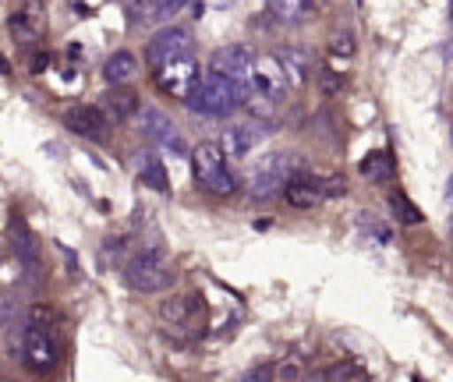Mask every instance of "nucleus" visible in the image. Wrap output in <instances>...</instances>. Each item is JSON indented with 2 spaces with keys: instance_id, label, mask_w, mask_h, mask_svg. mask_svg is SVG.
Segmentation results:
<instances>
[{
  "instance_id": "nucleus-1",
  "label": "nucleus",
  "mask_w": 453,
  "mask_h": 382,
  "mask_svg": "<svg viewBox=\"0 0 453 382\" xmlns=\"http://www.w3.org/2000/svg\"><path fill=\"white\" fill-rule=\"evenodd\" d=\"M184 103H188V110H195L202 117H230L248 103V92H241L237 85H230L219 74H202V81L195 85V92Z\"/></svg>"
},
{
  "instance_id": "nucleus-2",
  "label": "nucleus",
  "mask_w": 453,
  "mask_h": 382,
  "mask_svg": "<svg viewBox=\"0 0 453 382\" xmlns=\"http://www.w3.org/2000/svg\"><path fill=\"white\" fill-rule=\"evenodd\" d=\"M191 173H195L198 187H205L209 195L226 198V195L237 191V180H234V173L226 170V159H223V152H219L216 141H198V145L191 149Z\"/></svg>"
},
{
  "instance_id": "nucleus-3",
  "label": "nucleus",
  "mask_w": 453,
  "mask_h": 382,
  "mask_svg": "<svg viewBox=\"0 0 453 382\" xmlns=\"http://www.w3.org/2000/svg\"><path fill=\"white\" fill-rule=\"evenodd\" d=\"M124 283L138 294H156V290H166L173 283V265L170 258L159 251V248H149V251H138L127 265H124Z\"/></svg>"
},
{
  "instance_id": "nucleus-4",
  "label": "nucleus",
  "mask_w": 453,
  "mask_h": 382,
  "mask_svg": "<svg viewBox=\"0 0 453 382\" xmlns=\"http://www.w3.org/2000/svg\"><path fill=\"white\" fill-rule=\"evenodd\" d=\"M301 166H304L301 159H290V156H283V152L265 156V159L255 166V173L248 177V195L258 198V202L273 198L276 191H283V184L290 180V173L301 170Z\"/></svg>"
},
{
  "instance_id": "nucleus-5",
  "label": "nucleus",
  "mask_w": 453,
  "mask_h": 382,
  "mask_svg": "<svg viewBox=\"0 0 453 382\" xmlns=\"http://www.w3.org/2000/svg\"><path fill=\"white\" fill-rule=\"evenodd\" d=\"M21 354H25V364L32 371H50L60 361V347H57V336L50 332V325L28 322L21 332Z\"/></svg>"
},
{
  "instance_id": "nucleus-6",
  "label": "nucleus",
  "mask_w": 453,
  "mask_h": 382,
  "mask_svg": "<svg viewBox=\"0 0 453 382\" xmlns=\"http://www.w3.org/2000/svg\"><path fill=\"white\" fill-rule=\"evenodd\" d=\"M209 74L226 78L230 85H237L251 99V53L244 46H223V50H216L212 60H209Z\"/></svg>"
},
{
  "instance_id": "nucleus-7",
  "label": "nucleus",
  "mask_w": 453,
  "mask_h": 382,
  "mask_svg": "<svg viewBox=\"0 0 453 382\" xmlns=\"http://www.w3.org/2000/svg\"><path fill=\"white\" fill-rule=\"evenodd\" d=\"M138 127H142V134H145L156 149H166V152H173V156H184V152H188V145H184L177 124H173L163 110L145 106V110L138 113Z\"/></svg>"
},
{
  "instance_id": "nucleus-8",
  "label": "nucleus",
  "mask_w": 453,
  "mask_h": 382,
  "mask_svg": "<svg viewBox=\"0 0 453 382\" xmlns=\"http://www.w3.org/2000/svg\"><path fill=\"white\" fill-rule=\"evenodd\" d=\"M191 46H195L191 32L173 25V28H163V32H156L149 39L145 57H149L152 67H163V64H173V60H188L191 57Z\"/></svg>"
},
{
  "instance_id": "nucleus-9",
  "label": "nucleus",
  "mask_w": 453,
  "mask_h": 382,
  "mask_svg": "<svg viewBox=\"0 0 453 382\" xmlns=\"http://www.w3.org/2000/svg\"><path fill=\"white\" fill-rule=\"evenodd\" d=\"M198 81H202V71H198L195 57L156 67V85H159L166 96H173V99H188V96L195 92V85H198Z\"/></svg>"
},
{
  "instance_id": "nucleus-10",
  "label": "nucleus",
  "mask_w": 453,
  "mask_h": 382,
  "mask_svg": "<svg viewBox=\"0 0 453 382\" xmlns=\"http://www.w3.org/2000/svg\"><path fill=\"white\" fill-rule=\"evenodd\" d=\"M287 92V78L276 64L273 53H262L251 60V96H258L262 103H280Z\"/></svg>"
},
{
  "instance_id": "nucleus-11",
  "label": "nucleus",
  "mask_w": 453,
  "mask_h": 382,
  "mask_svg": "<svg viewBox=\"0 0 453 382\" xmlns=\"http://www.w3.org/2000/svg\"><path fill=\"white\" fill-rule=\"evenodd\" d=\"M7 233H11V244H14V255H18L21 269L28 272L32 283H39V272H42V265H39V248H35V237H32L25 216L11 212V219H7Z\"/></svg>"
},
{
  "instance_id": "nucleus-12",
  "label": "nucleus",
  "mask_w": 453,
  "mask_h": 382,
  "mask_svg": "<svg viewBox=\"0 0 453 382\" xmlns=\"http://www.w3.org/2000/svg\"><path fill=\"white\" fill-rule=\"evenodd\" d=\"M64 124H67L71 134L88 138V141H99V138H106V131H110V120H106L103 110L92 106V103H78V106H71V110L64 113Z\"/></svg>"
},
{
  "instance_id": "nucleus-13",
  "label": "nucleus",
  "mask_w": 453,
  "mask_h": 382,
  "mask_svg": "<svg viewBox=\"0 0 453 382\" xmlns=\"http://www.w3.org/2000/svg\"><path fill=\"white\" fill-rule=\"evenodd\" d=\"M7 28H11L14 42H21V46H35V42L42 39V32H46V11H42L39 4H25V7L11 11Z\"/></svg>"
},
{
  "instance_id": "nucleus-14",
  "label": "nucleus",
  "mask_w": 453,
  "mask_h": 382,
  "mask_svg": "<svg viewBox=\"0 0 453 382\" xmlns=\"http://www.w3.org/2000/svg\"><path fill=\"white\" fill-rule=\"evenodd\" d=\"M283 198H287L294 209H311V205L326 202L322 191H319V173H311V170H304V166L294 170L290 180L283 184Z\"/></svg>"
},
{
  "instance_id": "nucleus-15",
  "label": "nucleus",
  "mask_w": 453,
  "mask_h": 382,
  "mask_svg": "<svg viewBox=\"0 0 453 382\" xmlns=\"http://www.w3.org/2000/svg\"><path fill=\"white\" fill-rule=\"evenodd\" d=\"M159 318L170 329H188V325H202V297H166L159 304Z\"/></svg>"
},
{
  "instance_id": "nucleus-16",
  "label": "nucleus",
  "mask_w": 453,
  "mask_h": 382,
  "mask_svg": "<svg viewBox=\"0 0 453 382\" xmlns=\"http://www.w3.org/2000/svg\"><path fill=\"white\" fill-rule=\"evenodd\" d=\"M262 134H265V131H262L258 124H234V127H226V131H223V141H219L223 159H226V156H234V159L248 156V152L258 145Z\"/></svg>"
},
{
  "instance_id": "nucleus-17",
  "label": "nucleus",
  "mask_w": 453,
  "mask_h": 382,
  "mask_svg": "<svg viewBox=\"0 0 453 382\" xmlns=\"http://www.w3.org/2000/svg\"><path fill=\"white\" fill-rule=\"evenodd\" d=\"M273 57H276V64H280V71H283V78H287V88L308 81V74H311V53H304V50H297V46H283V50L273 53Z\"/></svg>"
},
{
  "instance_id": "nucleus-18",
  "label": "nucleus",
  "mask_w": 453,
  "mask_h": 382,
  "mask_svg": "<svg viewBox=\"0 0 453 382\" xmlns=\"http://www.w3.org/2000/svg\"><path fill=\"white\" fill-rule=\"evenodd\" d=\"M103 117L110 120V124H124L127 117H134L138 113V96H134V88H127V85H120V88H110L106 96H103Z\"/></svg>"
},
{
  "instance_id": "nucleus-19",
  "label": "nucleus",
  "mask_w": 453,
  "mask_h": 382,
  "mask_svg": "<svg viewBox=\"0 0 453 382\" xmlns=\"http://www.w3.org/2000/svg\"><path fill=\"white\" fill-rule=\"evenodd\" d=\"M134 170H138V180L145 184V187H152V191H170V177H166V166H163V159L156 156V152H138L134 156Z\"/></svg>"
},
{
  "instance_id": "nucleus-20",
  "label": "nucleus",
  "mask_w": 453,
  "mask_h": 382,
  "mask_svg": "<svg viewBox=\"0 0 453 382\" xmlns=\"http://www.w3.org/2000/svg\"><path fill=\"white\" fill-rule=\"evenodd\" d=\"M134 74H138V57H134L131 50H117V53L103 64V78L110 81V88H120V85L134 81Z\"/></svg>"
},
{
  "instance_id": "nucleus-21",
  "label": "nucleus",
  "mask_w": 453,
  "mask_h": 382,
  "mask_svg": "<svg viewBox=\"0 0 453 382\" xmlns=\"http://www.w3.org/2000/svg\"><path fill=\"white\" fill-rule=\"evenodd\" d=\"M357 170H361L365 180H372V184H386V180H393V170H396V166H393V156H389L386 149H372V152L361 156Z\"/></svg>"
},
{
  "instance_id": "nucleus-22",
  "label": "nucleus",
  "mask_w": 453,
  "mask_h": 382,
  "mask_svg": "<svg viewBox=\"0 0 453 382\" xmlns=\"http://www.w3.org/2000/svg\"><path fill=\"white\" fill-rule=\"evenodd\" d=\"M180 7H184L180 0H159V4L145 0V4H127L124 11H127V14H131V21L138 25V21H166V18H173Z\"/></svg>"
},
{
  "instance_id": "nucleus-23",
  "label": "nucleus",
  "mask_w": 453,
  "mask_h": 382,
  "mask_svg": "<svg viewBox=\"0 0 453 382\" xmlns=\"http://www.w3.org/2000/svg\"><path fill=\"white\" fill-rule=\"evenodd\" d=\"M269 14L276 18V25H304L315 14V4H308V0H273Z\"/></svg>"
},
{
  "instance_id": "nucleus-24",
  "label": "nucleus",
  "mask_w": 453,
  "mask_h": 382,
  "mask_svg": "<svg viewBox=\"0 0 453 382\" xmlns=\"http://www.w3.org/2000/svg\"><path fill=\"white\" fill-rule=\"evenodd\" d=\"M389 205H393V212H396L400 223H411V226H414V223L425 219V216L418 212V205H411V198H407L403 191H393V195H389Z\"/></svg>"
},
{
  "instance_id": "nucleus-25",
  "label": "nucleus",
  "mask_w": 453,
  "mask_h": 382,
  "mask_svg": "<svg viewBox=\"0 0 453 382\" xmlns=\"http://www.w3.org/2000/svg\"><path fill=\"white\" fill-rule=\"evenodd\" d=\"M319 191H322V198L347 195V180H343V173H319Z\"/></svg>"
},
{
  "instance_id": "nucleus-26",
  "label": "nucleus",
  "mask_w": 453,
  "mask_h": 382,
  "mask_svg": "<svg viewBox=\"0 0 453 382\" xmlns=\"http://www.w3.org/2000/svg\"><path fill=\"white\" fill-rule=\"evenodd\" d=\"M329 53H333V57H354V39H350V32H336V35L329 39Z\"/></svg>"
},
{
  "instance_id": "nucleus-27",
  "label": "nucleus",
  "mask_w": 453,
  "mask_h": 382,
  "mask_svg": "<svg viewBox=\"0 0 453 382\" xmlns=\"http://www.w3.org/2000/svg\"><path fill=\"white\" fill-rule=\"evenodd\" d=\"M273 378H276V368H273L269 361H262V364H255V368H248L241 382H273Z\"/></svg>"
},
{
  "instance_id": "nucleus-28",
  "label": "nucleus",
  "mask_w": 453,
  "mask_h": 382,
  "mask_svg": "<svg viewBox=\"0 0 453 382\" xmlns=\"http://www.w3.org/2000/svg\"><path fill=\"white\" fill-rule=\"evenodd\" d=\"M343 88V74H336V71H322V92L326 96H336Z\"/></svg>"
},
{
  "instance_id": "nucleus-29",
  "label": "nucleus",
  "mask_w": 453,
  "mask_h": 382,
  "mask_svg": "<svg viewBox=\"0 0 453 382\" xmlns=\"http://www.w3.org/2000/svg\"><path fill=\"white\" fill-rule=\"evenodd\" d=\"M347 375H354V364H336V368L326 371V382H343Z\"/></svg>"
},
{
  "instance_id": "nucleus-30",
  "label": "nucleus",
  "mask_w": 453,
  "mask_h": 382,
  "mask_svg": "<svg viewBox=\"0 0 453 382\" xmlns=\"http://www.w3.org/2000/svg\"><path fill=\"white\" fill-rule=\"evenodd\" d=\"M46 60H50L46 53H42V57H35V60H32V71H42V67H46Z\"/></svg>"
},
{
  "instance_id": "nucleus-31",
  "label": "nucleus",
  "mask_w": 453,
  "mask_h": 382,
  "mask_svg": "<svg viewBox=\"0 0 453 382\" xmlns=\"http://www.w3.org/2000/svg\"><path fill=\"white\" fill-rule=\"evenodd\" d=\"M0 74H11V64H7L4 57H0Z\"/></svg>"
},
{
  "instance_id": "nucleus-32",
  "label": "nucleus",
  "mask_w": 453,
  "mask_h": 382,
  "mask_svg": "<svg viewBox=\"0 0 453 382\" xmlns=\"http://www.w3.org/2000/svg\"><path fill=\"white\" fill-rule=\"evenodd\" d=\"M446 202H453V177H449V184H446Z\"/></svg>"
},
{
  "instance_id": "nucleus-33",
  "label": "nucleus",
  "mask_w": 453,
  "mask_h": 382,
  "mask_svg": "<svg viewBox=\"0 0 453 382\" xmlns=\"http://www.w3.org/2000/svg\"><path fill=\"white\" fill-rule=\"evenodd\" d=\"M449 25H453V4H449Z\"/></svg>"
},
{
  "instance_id": "nucleus-34",
  "label": "nucleus",
  "mask_w": 453,
  "mask_h": 382,
  "mask_svg": "<svg viewBox=\"0 0 453 382\" xmlns=\"http://www.w3.org/2000/svg\"><path fill=\"white\" fill-rule=\"evenodd\" d=\"M449 103H453V88H449Z\"/></svg>"
},
{
  "instance_id": "nucleus-35",
  "label": "nucleus",
  "mask_w": 453,
  "mask_h": 382,
  "mask_svg": "<svg viewBox=\"0 0 453 382\" xmlns=\"http://www.w3.org/2000/svg\"><path fill=\"white\" fill-rule=\"evenodd\" d=\"M0 322H4V308H0Z\"/></svg>"
}]
</instances>
